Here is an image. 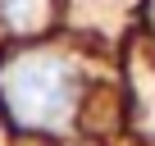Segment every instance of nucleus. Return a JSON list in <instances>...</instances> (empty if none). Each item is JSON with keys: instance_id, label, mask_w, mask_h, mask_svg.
<instances>
[{"instance_id": "1", "label": "nucleus", "mask_w": 155, "mask_h": 146, "mask_svg": "<svg viewBox=\"0 0 155 146\" xmlns=\"http://www.w3.org/2000/svg\"><path fill=\"white\" fill-rule=\"evenodd\" d=\"M0 96L28 128H59L73 119L78 78L59 55H23L0 68Z\"/></svg>"}, {"instance_id": "2", "label": "nucleus", "mask_w": 155, "mask_h": 146, "mask_svg": "<svg viewBox=\"0 0 155 146\" xmlns=\"http://www.w3.org/2000/svg\"><path fill=\"white\" fill-rule=\"evenodd\" d=\"M0 18L14 32H32L41 23V0H0Z\"/></svg>"}]
</instances>
